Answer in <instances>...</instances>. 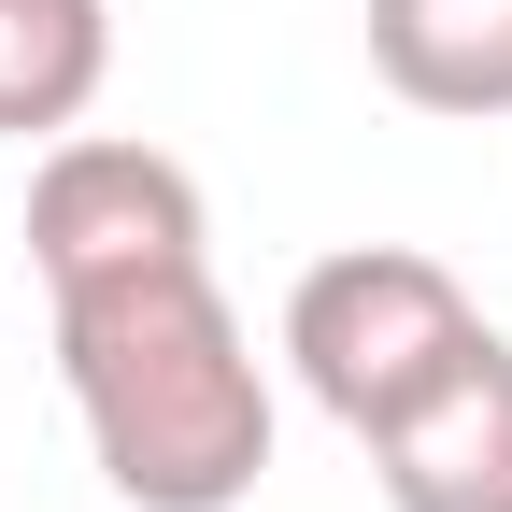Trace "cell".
<instances>
[{
  "mask_svg": "<svg viewBox=\"0 0 512 512\" xmlns=\"http://www.w3.org/2000/svg\"><path fill=\"white\" fill-rule=\"evenodd\" d=\"M57 384L128 512H242L271 484V370H256L214 256L57 285Z\"/></svg>",
  "mask_w": 512,
  "mask_h": 512,
  "instance_id": "obj_1",
  "label": "cell"
},
{
  "mask_svg": "<svg viewBox=\"0 0 512 512\" xmlns=\"http://www.w3.org/2000/svg\"><path fill=\"white\" fill-rule=\"evenodd\" d=\"M470 342H484L470 285L441 271V256H413V242H342V256H313L299 299H285V370L313 384V413L356 427V441L384 413H413Z\"/></svg>",
  "mask_w": 512,
  "mask_h": 512,
  "instance_id": "obj_2",
  "label": "cell"
},
{
  "mask_svg": "<svg viewBox=\"0 0 512 512\" xmlns=\"http://www.w3.org/2000/svg\"><path fill=\"white\" fill-rule=\"evenodd\" d=\"M200 171L157 157V143H114V128H57L43 171H29V271L57 285H100V271H143V256H200Z\"/></svg>",
  "mask_w": 512,
  "mask_h": 512,
  "instance_id": "obj_3",
  "label": "cell"
},
{
  "mask_svg": "<svg viewBox=\"0 0 512 512\" xmlns=\"http://www.w3.org/2000/svg\"><path fill=\"white\" fill-rule=\"evenodd\" d=\"M384 512H512V342L484 328L413 413L370 427Z\"/></svg>",
  "mask_w": 512,
  "mask_h": 512,
  "instance_id": "obj_4",
  "label": "cell"
},
{
  "mask_svg": "<svg viewBox=\"0 0 512 512\" xmlns=\"http://www.w3.org/2000/svg\"><path fill=\"white\" fill-rule=\"evenodd\" d=\"M370 72L413 114L498 128L512 114V0H370Z\"/></svg>",
  "mask_w": 512,
  "mask_h": 512,
  "instance_id": "obj_5",
  "label": "cell"
},
{
  "mask_svg": "<svg viewBox=\"0 0 512 512\" xmlns=\"http://www.w3.org/2000/svg\"><path fill=\"white\" fill-rule=\"evenodd\" d=\"M114 86V0H0V143H57Z\"/></svg>",
  "mask_w": 512,
  "mask_h": 512,
  "instance_id": "obj_6",
  "label": "cell"
}]
</instances>
